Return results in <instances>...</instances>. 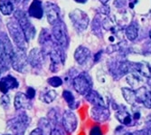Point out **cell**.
<instances>
[{
  "mask_svg": "<svg viewBox=\"0 0 151 135\" xmlns=\"http://www.w3.org/2000/svg\"><path fill=\"white\" fill-rule=\"evenodd\" d=\"M115 118L119 121V123L127 127L134 126L137 121L134 120L133 116L126 109H117L115 113Z\"/></svg>",
  "mask_w": 151,
  "mask_h": 135,
  "instance_id": "obj_12",
  "label": "cell"
},
{
  "mask_svg": "<svg viewBox=\"0 0 151 135\" xmlns=\"http://www.w3.org/2000/svg\"><path fill=\"white\" fill-rule=\"evenodd\" d=\"M38 127L42 130L45 134L48 133L50 134V132L52 131V123L51 121H49L48 118H41L38 121Z\"/></svg>",
  "mask_w": 151,
  "mask_h": 135,
  "instance_id": "obj_27",
  "label": "cell"
},
{
  "mask_svg": "<svg viewBox=\"0 0 151 135\" xmlns=\"http://www.w3.org/2000/svg\"><path fill=\"white\" fill-rule=\"evenodd\" d=\"M29 135H45V132H44L42 130H41L39 127H37L36 129L33 130V131L30 132Z\"/></svg>",
  "mask_w": 151,
  "mask_h": 135,
  "instance_id": "obj_37",
  "label": "cell"
},
{
  "mask_svg": "<svg viewBox=\"0 0 151 135\" xmlns=\"http://www.w3.org/2000/svg\"><path fill=\"white\" fill-rule=\"evenodd\" d=\"M4 71V69H3V67H2V65L0 64V76H1V74H2V72Z\"/></svg>",
  "mask_w": 151,
  "mask_h": 135,
  "instance_id": "obj_42",
  "label": "cell"
},
{
  "mask_svg": "<svg viewBox=\"0 0 151 135\" xmlns=\"http://www.w3.org/2000/svg\"><path fill=\"white\" fill-rule=\"evenodd\" d=\"M0 12L4 16H10L14 12V5L11 0H0Z\"/></svg>",
  "mask_w": 151,
  "mask_h": 135,
  "instance_id": "obj_25",
  "label": "cell"
},
{
  "mask_svg": "<svg viewBox=\"0 0 151 135\" xmlns=\"http://www.w3.org/2000/svg\"><path fill=\"white\" fill-rule=\"evenodd\" d=\"M143 76H141L140 74H139L138 73H130L129 75H127L126 80H127V83L129 84V86L134 89L137 90L139 89V87H141L142 84H143Z\"/></svg>",
  "mask_w": 151,
  "mask_h": 135,
  "instance_id": "obj_22",
  "label": "cell"
},
{
  "mask_svg": "<svg viewBox=\"0 0 151 135\" xmlns=\"http://www.w3.org/2000/svg\"><path fill=\"white\" fill-rule=\"evenodd\" d=\"M125 34L126 36L128 37L129 40L130 41H133L137 37H138V34H139V30H138V26L134 24H130L128 27L125 30Z\"/></svg>",
  "mask_w": 151,
  "mask_h": 135,
  "instance_id": "obj_26",
  "label": "cell"
},
{
  "mask_svg": "<svg viewBox=\"0 0 151 135\" xmlns=\"http://www.w3.org/2000/svg\"><path fill=\"white\" fill-rule=\"evenodd\" d=\"M0 105H1L4 109H7L10 105V97L7 95V93H4V95L0 97Z\"/></svg>",
  "mask_w": 151,
  "mask_h": 135,
  "instance_id": "obj_31",
  "label": "cell"
},
{
  "mask_svg": "<svg viewBox=\"0 0 151 135\" xmlns=\"http://www.w3.org/2000/svg\"><path fill=\"white\" fill-rule=\"evenodd\" d=\"M70 19L78 31L86 30L90 23L89 17L86 13L77 8L70 13Z\"/></svg>",
  "mask_w": 151,
  "mask_h": 135,
  "instance_id": "obj_9",
  "label": "cell"
},
{
  "mask_svg": "<svg viewBox=\"0 0 151 135\" xmlns=\"http://www.w3.org/2000/svg\"><path fill=\"white\" fill-rule=\"evenodd\" d=\"M28 62L34 68L40 67L43 63V52H41L38 48L32 49L28 55Z\"/></svg>",
  "mask_w": 151,
  "mask_h": 135,
  "instance_id": "obj_19",
  "label": "cell"
},
{
  "mask_svg": "<svg viewBox=\"0 0 151 135\" xmlns=\"http://www.w3.org/2000/svg\"><path fill=\"white\" fill-rule=\"evenodd\" d=\"M147 123L151 124V114H150V115H148V117L147 118Z\"/></svg>",
  "mask_w": 151,
  "mask_h": 135,
  "instance_id": "obj_39",
  "label": "cell"
},
{
  "mask_svg": "<svg viewBox=\"0 0 151 135\" xmlns=\"http://www.w3.org/2000/svg\"><path fill=\"white\" fill-rule=\"evenodd\" d=\"M4 135H11V134H4Z\"/></svg>",
  "mask_w": 151,
  "mask_h": 135,
  "instance_id": "obj_45",
  "label": "cell"
},
{
  "mask_svg": "<svg viewBox=\"0 0 151 135\" xmlns=\"http://www.w3.org/2000/svg\"><path fill=\"white\" fill-rule=\"evenodd\" d=\"M28 56L26 55V51L16 47L14 56L11 62L12 68L21 74H24L27 72V67H28Z\"/></svg>",
  "mask_w": 151,
  "mask_h": 135,
  "instance_id": "obj_5",
  "label": "cell"
},
{
  "mask_svg": "<svg viewBox=\"0 0 151 135\" xmlns=\"http://www.w3.org/2000/svg\"><path fill=\"white\" fill-rule=\"evenodd\" d=\"M14 49L10 39L6 33L0 34V64L4 70H7L8 66L11 65L12 58L14 56Z\"/></svg>",
  "mask_w": 151,
  "mask_h": 135,
  "instance_id": "obj_1",
  "label": "cell"
},
{
  "mask_svg": "<svg viewBox=\"0 0 151 135\" xmlns=\"http://www.w3.org/2000/svg\"><path fill=\"white\" fill-rule=\"evenodd\" d=\"M25 94H26L27 97L32 100L35 96V90L33 87H28V88H27V90H26Z\"/></svg>",
  "mask_w": 151,
  "mask_h": 135,
  "instance_id": "obj_34",
  "label": "cell"
},
{
  "mask_svg": "<svg viewBox=\"0 0 151 135\" xmlns=\"http://www.w3.org/2000/svg\"><path fill=\"white\" fill-rule=\"evenodd\" d=\"M101 56V51H100V52H98L95 55V57H94V61L95 62H98L99 60H100V57Z\"/></svg>",
  "mask_w": 151,
  "mask_h": 135,
  "instance_id": "obj_38",
  "label": "cell"
},
{
  "mask_svg": "<svg viewBox=\"0 0 151 135\" xmlns=\"http://www.w3.org/2000/svg\"><path fill=\"white\" fill-rule=\"evenodd\" d=\"M49 56H50V61H51L50 70L52 73L58 72L61 69L62 65H63L65 62L64 55H63V52L61 46L53 44L49 52Z\"/></svg>",
  "mask_w": 151,
  "mask_h": 135,
  "instance_id": "obj_7",
  "label": "cell"
},
{
  "mask_svg": "<svg viewBox=\"0 0 151 135\" xmlns=\"http://www.w3.org/2000/svg\"><path fill=\"white\" fill-rule=\"evenodd\" d=\"M91 117L93 121L98 123H104L111 115L109 107H101V106H93L90 111Z\"/></svg>",
  "mask_w": 151,
  "mask_h": 135,
  "instance_id": "obj_11",
  "label": "cell"
},
{
  "mask_svg": "<svg viewBox=\"0 0 151 135\" xmlns=\"http://www.w3.org/2000/svg\"><path fill=\"white\" fill-rule=\"evenodd\" d=\"M6 26H7L9 35L13 40V42L16 44L17 47H19V48L26 51L28 42H27L25 35L24 34V31L22 30L16 18L8 20Z\"/></svg>",
  "mask_w": 151,
  "mask_h": 135,
  "instance_id": "obj_3",
  "label": "cell"
},
{
  "mask_svg": "<svg viewBox=\"0 0 151 135\" xmlns=\"http://www.w3.org/2000/svg\"><path fill=\"white\" fill-rule=\"evenodd\" d=\"M14 107L17 111L20 110H30L32 108L31 99L26 96V94L24 92H17L14 100Z\"/></svg>",
  "mask_w": 151,
  "mask_h": 135,
  "instance_id": "obj_13",
  "label": "cell"
},
{
  "mask_svg": "<svg viewBox=\"0 0 151 135\" xmlns=\"http://www.w3.org/2000/svg\"><path fill=\"white\" fill-rule=\"evenodd\" d=\"M19 86V83L16 77L10 74L3 77L0 80V91L2 93H7L10 90L17 89Z\"/></svg>",
  "mask_w": 151,
  "mask_h": 135,
  "instance_id": "obj_16",
  "label": "cell"
},
{
  "mask_svg": "<svg viewBox=\"0 0 151 135\" xmlns=\"http://www.w3.org/2000/svg\"><path fill=\"white\" fill-rule=\"evenodd\" d=\"M57 97V92L54 90H49L45 93H44V96H42V100L45 103H51Z\"/></svg>",
  "mask_w": 151,
  "mask_h": 135,
  "instance_id": "obj_29",
  "label": "cell"
},
{
  "mask_svg": "<svg viewBox=\"0 0 151 135\" xmlns=\"http://www.w3.org/2000/svg\"><path fill=\"white\" fill-rule=\"evenodd\" d=\"M15 18L17 20L22 30L24 31V34L25 35L27 42L29 43L35 36V34H36L35 27L29 21L28 17L25 15V13L22 10H17L15 12Z\"/></svg>",
  "mask_w": 151,
  "mask_h": 135,
  "instance_id": "obj_4",
  "label": "cell"
},
{
  "mask_svg": "<svg viewBox=\"0 0 151 135\" xmlns=\"http://www.w3.org/2000/svg\"><path fill=\"white\" fill-rule=\"evenodd\" d=\"M147 125L142 130V135H151V124L147 123Z\"/></svg>",
  "mask_w": 151,
  "mask_h": 135,
  "instance_id": "obj_36",
  "label": "cell"
},
{
  "mask_svg": "<svg viewBox=\"0 0 151 135\" xmlns=\"http://www.w3.org/2000/svg\"><path fill=\"white\" fill-rule=\"evenodd\" d=\"M134 66H132V68L134 71H136L139 74L145 78H151V65L146 62H140L133 64Z\"/></svg>",
  "mask_w": 151,
  "mask_h": 135,
  "instance_id": "obj_20",
  "label": "cell"
},
{
  "mask_svg": "<svg viewBox=\"0 0 151 135\" xmlns=\"http://www.w3.org/2000/svg\"><path fill=\"white\" fill-rule=\"evenodd\" d=\"M149 35H150V38H151V30H150V33H149Z\"/></svg>",
  "mask_w": 151,
  "mask_h": 135,
  "instance_id": "obj_44",
  "label": "cell"
},
{
  "mask_svg": "<svg viewBox=\"0 0 151 135\" xmlns=\"http://www.w3.org/2000/svg\"><path fill=\"white\" fill-rule=\"evenodd\" d=\"M31 123L30 117L24 112L19 113L16 117L12 118L6 123V127L14 135H24L26 129Z\"/></svg>",
  "mask_w": 151,
  "mask_h": 135,
  "instance_id": "obj_2",
  "label": "cell"
},
{
  "mask_svg": "<svg viewBox=\"0 0 151 135\" xmlns=\"http://www.w3.org/2000/svg\"><path fill=\"white\" fill-rule=\"evenodd\" d=\"M89 135H103V134H102V131L100 126H93L91 129Z\"/></svg>",
  "mask_w": 151,
  "mask_h": 135,
  "instance_id": "obj_33",
  "label": "cell"
},
{
  "mask_svg": "<svg viewBox=\"0 0 151 135\" xmlns=\"http://www.w3.org/2000/svg\"><path fill=\"white\" fill-rule=\"evenodd\" d=\"M45 14L47 21L50 25H54L60 20V9L53 3L47 2L45 4Z\"/></svg>",
  "mask_w": 151,
  "mask_h": 135,
  "instance_id": "obj_15",
  "label": "cell"
},
{
  "mask_svg": "<svg viewBox=\"0 0 151 135\" xmlns=\"http://www.w3.org/2000/svg\"><path fill=\"white\" fill-rule=\"evenodd\" d=\"M100 1H101V3L102 5H107L109 0H100Z\"/></svg>",
  "mask_w": 151,
  "mask_h": 135,
  "instance_id": "obj_41",
  "label": "cell"
},
{
  "mask_svg": "<svg viewBox=\"0 0 151 135\" xmlns=\"http://www.w3.org/2000/svg\"><path fill=\"white\" fill-rule=\"evenodd\" d=\"M52 33V36L54 40L58 43V45L62 48H66L68 46V44H69V37H68L65 25L61 19L53 25Z\"/></svg>",
  "mask_w": 151,
  "mask_h": 135,
  "instance_id": "obj_8",
  "label": "cell"
},
{
  "mask_svg": "<svg viewBox=\"0 0 151 135\" xmlns=\"http://www.w3.org/2000/svg\"><path fill=\"white\" fill-rule=\"evenodd\" d=\"M62 124L67 133H73L78 126V119L72 110H67L62 117Z\"/></svg>",
  "mask_w": 151,
  "mask_h": 135,
  "instance_id": "obj_10",
  "label": "cell"
},
{
  "mask_svg": "<svg viewBox=\"0 0 151 135\" xmlns=\"http://www.w3.org/2000/svg\"><path fill=\"white\" fill-rule=\"evenodd\" d=\"M137 102L142 103L147 109H151V91L147 88L141 86L136 90Z\"/></svg>",
  "mask_w": 151,
  "mask_h": 135,
  "instance_id": "obj_14",
  "label": "cell"
},
{
  "mask_svg": "<svg viewBox=\"0 0 151 135\" xmlns=\"http://www.w3.org/2000/svg\"><path fill=\"white\" fill-rule=\"evenodd\" d=\"M49 135H64V132L58 127H54V128H52V130Z\"/></svg>",
  "mask_w": 151,
  "mask_h": 135,
  "instance_id": "obj_35",
  "label": "cell"
},
{
  "mask_svg": "<svg viewBox=\"0 0 151 135\" xmlns=\"http://www.w3.org/2000/svg\"><path fill=\"white\" fill-rule=\"evenodd\" d=\"M121 92H122L123 98H124L125 101L131 106L136 103H138V102H137L136 90H134L132 88L123 87V88H121Z\"/></svg>",
  "mask_w": 151,
  "mask_h": 135,
  "instance_id": "obj_23",
  "label": "cell"
},
{
  "mask_svg": "<svg viewBox=\"0 0 151 135\" xmlns=\"http://www.w3.org/2000/svg\"><path fill=\"white\" fill-rule=\"evenodd\" d=\"M47 82L52 87H54V88L60 87L63 84V80L59 76H52V77L48 79Z\"/></svg>",
  "mask_w": 151,
  "mask_h": 135,
  "instance_id": "obj_30",
  "label": "cell"
},
{
  "mask_svg": "<svg viewBox=\"0 0 151 135\" xmlns=\"http://www.w3.org/2000/svg\"><path fill=\"white\" fill-rule=\"evenodd\" d=\"M132 116L136 121H138L141 118V112L139 108H136V104L132 105Z\"/></svg>",
  "mask_w": 151,
  "mask_h": 135,
  "instance_id": "obj_32",
  "label": "cell"
},
{
  "mask_svg": "<svg viewBox=\"0 0 151 135\" xmlns=\"http://www.w3.org/2000/svg\"><path fill=\"white\" fill-rule=\"evenodd\" d=\"M77 3H81V4H83V3H86L87 0H75Z\"/></svg>",
  "mask_w": 151,
  "mask_h": 135,
  "instance_id": "obj_40",
  "label": "cell"
},
{
  "mask_svg": "<svg viewBox=\"0 0 151 135\" xmlns=\"http://www.w3.org/2000/svg\"><path fill=\"white\" fill-rule=\"evenodd\" d=\"M47 118L52 125H56L59 123H62V117H60L59 113L55 109H51V111L47 114Z\"/></svg>",
  "mask_w": 151,
  "mask_h": 135,
  "instance_id": "obj_28",
  "label": "cell"
},
{
  "mask_svg": "<svg viewBox=\"0 0 151 135\" xmlns=\"http://www.w3.org/2000/svg\"><path fill=\"white\" fill-rule=\"evenodd\" d=\"M85 99L91 103L93 106H101V107H109L108 103L105 102V100L103 99V97L101 95V94L96 92L94 90H91V92H89L86 95H85Z\"/></svg>",
  "mask_w": 151,
  "mask_h": 135,
  "instance_id": "obj_17",
  "label": "cell"
},
{
  "mask_svg": "<svg viewBox=\"0 0 151 135\" xmlns=\"http://www.w3.org/2000/svg\"><path fill=\"white\" fill-rule=\"evenodd\" d=\"M91 55V52L88 48L84 47V46H79L76 50H75V53H74V58L76 60V62L82 65L84 64L85 62L88 60L89 56Z\"/></svg>",
  "mask_w": 151,
  "mask_h": 135,
  "instance_id": "obj_21",
  "label": "cell"
},
{
  "mask_svg": "<svg viewBox=\"0 0 151 135\" xmlns=\"http://www.w3.org/2000/svg\"><path fill=\"white\" fill-rule=\"evenodd\" d=\"M73 86L79 94L85 96L89 92L92 90L91 78L87 73L79 74L73 80Z\"/></svg>",
  "mask_w": 151,
  "mask_h": 135,
  "instance_id": "obj_6",
  "label": "cell"
},
{
  "mask_svg": "<svg viewBox=\"0 0 151 135\" xmlns=\"http://www.w3.org/2000/svg\"><path fill=\"white\" fill-rule=\"evenodd\" d=\"M147 84L149 85V87H151V78H149L148 82H147Z\"/></svg>",
  "mask_w": 151,
  "mask_h": 135,
  "instance_id": "obj_43",
  "label": "cell"
},
{
  "mask_svg": "<svg viewBox=\"0 0 151 135\" xmlns=\"http://www.w3.org/2000/svg\"><path fill=\"white\" fill-rule=\"evenodd\" d=\"M63 97L64 99V101L66 102L67 105L69 106V108L71 110H74L76 108L79 106L80 104V102H76L73 94L72 93V92L68 91V90H65L63 91Z\"/></svg>",
  "mask_w": 151,
  "mask_h": 135,
  "instance_id": "obj_24",
  "label": "cell"
},
{
  "mask_svg": "<svg viewBox=\"0 0 151 135\" xmlns=\"http://www.w3.org/2000/svg\"><path fill=\"white\" fill-rule=\"evenodd\" d=\"M28 15L31 17L41 19L44 16L43 4L40 0H34L28 8Z\"/></svg>",
  "mask_w": 151,
  "mask_h": 135,
  "instance_id": "obj_18",
  "label": "cell"
}]
</instances>
